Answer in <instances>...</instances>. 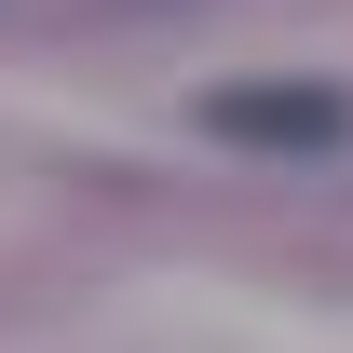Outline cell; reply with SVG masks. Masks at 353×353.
Masks as SVG:
<instances>
[{"label":"cell","instance_id":"1","mask_svg":"<svg viewBox=\"0 0 353 353\" xmlns=\"http://www.w3.org/2000/svg\"><path fill=\"white\" fill-rule=\"evenodd\" d=\"M218 123L231 136H340V109H326V95H231Z\"/></svg>","mask_w":353,"mask_h":353}]
</instances>
